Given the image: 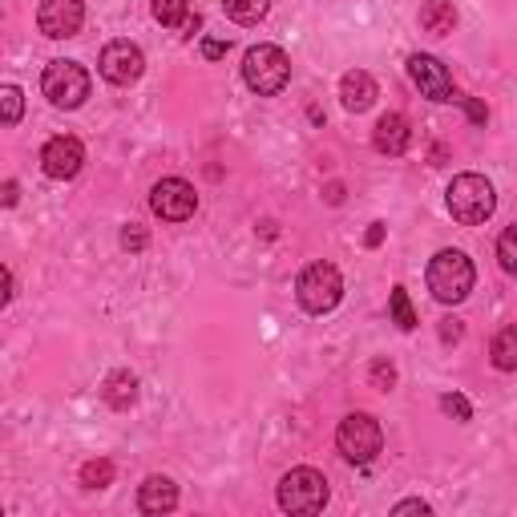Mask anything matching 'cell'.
<instances>
[{
  "mask_svg": "<svg viewBox=\"0 0 517 517\" xmlns=\"http://www.w3.org/2000/svg\"><path fill=\"white\" fill-rule=\"evenodd\" d=\"M81 485L85 489H106V485H114V461H85L81 465Z\"/></svg>",
  "mask_w": 517,
  "mask_h": 517,
  "instance_id": "obj_23",
  "label": "cell"
},
{
  "mask_svg": "<svg viewBox=\"0 0 517 517\" xmlns=\"http://www.w3.org/2000/svg\"><path fill=\"white\" fill-rule=\"evenodd\" d=\"M243 81L259 93V97H275L283 93V85L291 81V57L279 45H255L243 57Z\"/></svg>",
  "mask_w": 517,
  "mask_h": 517,
  "instance_id": "obj_5",
  "label": "cell"
},
{
  "mask_svg": "<svg viewBox=\"0 0 517 517\" xmlns=\"http://www.w3.org/2000/svg\"><path fill=\"white\" fill-rule=\"evenodd\" d=\"M271 9V0H223V13L235 21V25H259Z\"/></svg>",
  "mask_w": 517,
  "mask_h": 517,
  "instance_id": "obj_19",
  "label": "cell"
},
{
  "mask_svg": "<svg viewBox=\"0 0 517 517\" xmlns=\"http://www.w3.org/2000/svg\"><path fill=\"white\" fill-rule=\"evenodd\" d=\"M392 384H396V368H392L388 360H376V364H372V388L392 392Z\"/></svg>",
  "mask_w": 517,
  "mask_h": 517,
  "instance_id": "obj_26",
  "label": "cell"
},
{
  "mask_svg": "<svg viewBox=\"0 0 517 517\" xmlns=\"http://www.w3.org/2000/svg\"><path fill=\"white\" fill-rule=\"evenodd\" d=\"M497 259H501V271H505V275H517V223L501 231V239H497Z\"/></svg>",
  "mask_w": 517,
  "mask_h": 517,
  "instance_id": "obj_24",
  "label": "cell"
},
{
  "mask_svg": "<svg viewBox=\"0 0 517 517\" xmlns=\"http://www.w3.org/2000/svg\"><path fill=\"white\" fill-rule=\"evenodd\" d=\"M421 29L433 33V37H449L457 29V5H453V0H425Z\"/></svg>",
  "mask_w": 517,
  "mask_h": 517,
  "instance_id": "obj_16",
  "label": "cell"
},
{
  "mask_svg": "<svg viewBox=\"0 0 517 517\" xmlns=\"http://www.w3.org/2000/svg\"><path fill=\"white\" fill-rule=\"evenodd\" d=\"M81 162H85V146H81L77 138H69V134L49 138V142H45V150H41V166H45V174H49V178H57V182L77 178Z\"/></svg>",
  "mask_w": 517,
  "mask_h": 517,
  "instance_id": "obj_12",
  "label": "cell"
},
{
  "mask_svg": "<svg viewBox=\"0 0 517 517\" xmlns=\"http://www.w3.org/2000/svg\"><path fill=\"white\" fill-rule=\"evenodd\" d=\"M154 21L166 25V29H186L190 0H154Z\"/></svg>",
  "mask_w": 517,
  "mask_h": 517,
  "instance_id": "obj_20",
  "label": "cell"
},
{
  "mask_svg": "<svg viewBox=\"0 0 517 517\" xmlns=\"http://www.w3.org/2000/svg\"><path fill=\"white\" fill-rule=\"evenodd\" d=\"M328 505V477L312 465H299L291 473H283L279 481V509L295 513V517H312Z\"/></svg>",
  "mask_w": 517,
  "mask_h": 517,
  "instance_id": "obj_2",
  "label": "cell"
},
{
  "mask_svg": "<svg viewBox=\"0 0 517 517\" xmlns=\"http://www.w3.org/2000/svg\"><path fill=\"white\" fill-rule=\"evenodd\" d=\"M295 295H299V307L303 312H312V316H328L332 307L344 299V275L336 263H312V267H303L299 283H295Z\"/></svg>",
  "mask_w": 517,
  "mask_h": 517,
  "instance_id": "obj_4",
  "label": "cell"
},
{
  "mask_svg": "<svg viewBox=\"0 0 517 517\" xmlns=\"http://www.w3.org/2000/svg\"><path fill=\"white\" fill-rule=\"evenodd\" d=\"M97 69L110 85H134L146 73V57H142V49L134 41H110L106 49H101Z\"/></svg>",
  "mask_w": 517,
  "mask_h": 517,
  "instance_id": "obj_9",
  "label": "cell"
},
{
  "mask_svg": "<svg viewBox=\"0 0 517 517\" xmlns=\"http://www.w3.org/2000/svg\"><path fill=\"white\" fill-rule=\"evenodd\" d=\"M380 239H384V223H372V231H368V247H380Z\"/></svg>",
  "mask_w": 517,
  "mask_h": 517,
  "instance_id": "obj_32",
  "label": "cell"
},
{
  "mask_svg": "<svg viewBox=\"0 0 517 517\" xmlns=\"http://www.w3.org/2000/svg\"><path fill=\"white\" fill-rule=\"evenodd\" d=\"M85 25V0H41V13H37V29L53 41L77 37Z\"/></svg>",
  "mask_w": 517,
  "mask_h": 517,
  "instance_id": "obj_11",
  "label": "cell"
},
{
  "mask_svg": "<svg viewBox=\"0 0 517 517\" xmlns=\"http://www.w3.org/2000/svg\"><path fill=\"white\" fill-rule=\"evenodd\" d=\"M101 396H106L110 408L126 412V408L138 400V376H134V372H114V376L106 380V388H101Z\"/></svg>",
  "mask_w": 517,
  "mask_h": 517,
  "instance_id": "obj_17",
  "label": "cell"
},
{
  "mask_svg": "<svg viewBox=\"0 0 517 517\" xmlns=\"http://www.w3.org/2000/svg\"><path fill=\"white\" fill-rule=\"evenodd\" d=\"M408 77H412V85L421 89V97H429V101H457L453 77L433 53H412L408 57Z\"/></svg>",
  "mask_w": 517,
  "mask_h": 517,
  "instance_id": "obj_10",
  "label": "cell"
},
{
  "mask_svg": "<svg viewBox=\"0 0 517 517\" xmlns=\"http://www.w3.org/2000/svg\"><path fill=\"white\" fill-rule=\"evenodd\" d=\"M473 259L465 251H437L433 263H429V291L437 303H461L469 291H473Z\"/></svg>",
  "mask_w": 517,
  "mask_h": 517,
  "instance_id": "obj_3",
  "label": "cell"
},
{
  "mask_svg": "<svg viewBox=\"0 0 517 517\" xmlns=\"http://www.w3.org/2000/svg\"><path fill=\"white\" fill-rule=\"evenodd\" d=\"M445 202H449V215L461 227H481L497 211V194H493V182L485 174H457L449 182Z\"/></svg>",
  "mask_w": 517,
  "mask_h": 517,
  "instance_id": "obj_1",
  "label": "cell"
},
{
  "mask_svg": "<svg viewBox=\"0 0 517 517\" xmlns=\"http://www.w3.org/2000/svg\"><path fill=\"white\" fill-rule=\"evenodd\" d=\"M489 356H493V368H501V372H517V324H509V328H501V332L493 336Z\"/></svg>",
  "mask_w": 517,
  "mask_h": 517,
  "instance_id": "obj_18",
  "label": "cell"
},
{
  "mask_svg": "<svg viewBox=\"0 0 517 517\" xmlns=\"http://www.w3.org/2000/svg\"><path fill=\"white\" fill-rule=\"evenodd\" d=\"M457 101L469 110V118H473V122H485V118H489V114H485V106H477V101H469V97H461V93H457Z\"/></svg>",
  "mask_w": 517,
  "mask_h": 517,
  "instance_id": "obj_31",
  "label": "cell"
},
{
  "mask_svg": "<svg viewBox=\"0 0 517 517\" xmlns=\"http://www.w3.org/2000/svg\"><path fill=\"white\" fill-rule=\"evenodd\" d=\"M21 114H25V93L17 85H5V89H0V126L13 130L21 122Z\"/></svg>",
  "mask_w": 517,
  "mask_h": 517,
  "instance_id": "obj_21",
  "label": "cell"
},
{
  "mask_svg": "<svg viewBox=\"0 0 517 517\" xmlns=\"http://www.w3.org/2000/svg\"><path fill=\"white\" fill-rule=\"evenodd\" d=\"M150 211L162 223H186L198 211V194H194V186L186 178H162L150 190Z\"/></svg>",
  "mask_w": 517,
  "mask_h": 517,
  "instance_id": "obj_8",
  "label": "cell"
},
{
  "mask_svg": "<svg viewBox=\"0 0 517 517\" xmlns=\"http://www.w3.org/2000/svg\"><path fill=\"white\" fill-rule=\"evenodd\" d=\"M388 307H392V320H396L400 332H412V328H417V312H412V303H408V291H404V287H392Z\"/></svg>",
  "mask_w": 517,
  "mask_h": 517,
  "instance_id": "obj_22",
  "label": "cell"
},
{
  "mask_svg": "<svg viewBox=\"0 0 517 517\" xmlns=\"http://www.w3.org/2000/svg\"><path fill=\"white\" fill-rule=\"evenodd\" d=\"M340 198H344V186H340V182H332V186H328V202H340Z\"/></svg>",
  "mask_w": 517,
  "mask_h": 517,
  "instance_id": "obj_35",
  "label": "cell"
},
{
  "mask_svg": "<svg viewBox=\"0 0 517 517\" xmlns=\"http://www.w3.org/2000/svg\"><path fill=\"white\" fill-rule=\"evenodd\" d=\"M372 146H376V154H384V158H400V154L412 146V126H408V118H404V114H384V118L376 122V130H372Z\"/></svg>",
  "mask_w": 517,
  "mask_h": 517,
  "instance_id": "obj_13",
  "label": "cell"
},
{
  "mask_svg": "<svg viewBox=\"0 0 517 517\" xmlns=\"http://www.w3.org/2000/svg\"><path fill=\"white\" fill-rule=\"evenodd\" d=\"M227 49H231L227 41H202V57H206V61H219V57H227Z\"/></svg>",
  "mask_w": 517,
  "mask_h": 517,
  "instance_id": "obj_29",
  "label": "cell"
},
{
  "mask_svg": "<svg viewBox=\"0 0 517 517\" xmlns=\"http://www.w3.org/2000/svg\"><path fill=\"white\" fill-rule=\"evenodd\" d=\"M441 408L449 412L453 421H461V425H465V421H473V404H469L461 392H449V396H441Z\"/></svg>",
  "mask_w": 517,
  "mask_h": 517,
  "instance_id": "obj_25",
  "label": "cell"
},
{
  "mask_svg": "<svg viewBox=\"0 0 517 517\" xmlns=\"http://www.w3.org/2000/svg\"><path fill=\"white\" fill-rule=\"evenodd\" d=\"M376 77L372 73H364V69H352V73H344V81H340V101H344V110L348 114H364V110H372V101H376Z\"/></svg>",
  "mask_w": 517,
  "mask_h": 517,
  "instance_id": "obj_15",
  "label": "cell"
},
{
  "mask_svg": "<svg viewBox=\"0 0 517 517\" xmlns=\"http://www.w3.org/2000/svg\"><path fill=\"white\" fill-rule=\"evenodd\" d=\"M5 206H17V182L13 178L5 182Z\"/></svg>",
  "mask_w": 517,
  "mask_h": 517,
  "instance_id": "obj_33",
  "label": "cell"
},
{
  "mask_svg": "<svg viewBox=\"0 0 517 517\" xmlns=\"http://www.w3.org/2000/svg\"><path fill=\"white\" fill-rule=\"evenodd\" d=\"M0 303H13V271L5 267V299H0Z\"/></svg>",
  "mask_w": 517,
  "mask_h": 517,
  "instance_id": "obj_34",
  "label": "cell"
},
{
  "mask_svg": "<svg viewBox=\"0 0 517 517\" xmlns=\"http://www.w3.org/2000/svg\"><path fill=\"white\" fill-rule=\"evenodd\" d=\"M138 509L150 513V517H162V513H174L178 509V485L170 477H146L142 489H138Z\"/></svg>",
  "mask_w": 517,
  "mask_h": 517,
  "instance_id": "obj_14",
  "label": "cell"
},
{
  "mask_svg": "<svg viewBox=\"0 0 517 517\" xmlns=\"http://www.w3.org/2000/svg\"><path fill=\"white\" fill-rule=\"evenodd\" d=\"M392 513H396V517H404V513H421V517H425V513H433V509H429V501L412 497V501H400V505H392Z\"/></svg>",
  "mask_w": 517,
  "mask_h": 517,
  "instance_id": "obj_28",
  "label": "cell"
},
{
  "mask_svg": "<svg viewBox=\"0 0 517 517\" xmlns=\"http://www.w3.org/2000/svg\"><path fill=\"white\" fill-rule=\"evenodd\" d=\"M41 93L53 101L57 110H77L89 97V73L77 61H49L41 77Z\"/></svg>",
  "mask_w": 517,
  "mask_h": 517,
  "instance_id": "obj_7",
  "label": "cell"
},
{
  "mask_svg": "<svg viewBox=\"0 0 517 517\" xmlns=\"http://www.w3.org/2000/svg\"><path fill=\"white\" fill-rule=\"evenodd\" d=\"M336 445L340 453L352 461V465H372L384 449V433H380V421L368 417V412H348L336 429Z\"/></svg>",
  "mask_w": 517,
  "mask_h": 517,
  "instance_id": "obj_6",
  "label": "cell"
},
{
  "mask_svg": "<svg viewBox=\"0 0 517 517\" xmlns=\"http://www.w3.org/2000/svg\"><path fill=\"white\" fill-rule=\"evenodd\" d=\"M441 340L445 344H457L461 340V320H441Z\"/></svg>",
  "mask_w": 517,
  "mask_h": 517,
  "instance_id": "obj_30",
  "label": "cell"
},
{
  "mask_svg": "<svg viewBox=\"0 0 517 517\" xmlns=\"http://www.w3.org/2000/svg\"><path fill=\"white\" fill-rule=\"evenodd\" d=\"M146 243H150V235H146L138 223H130V227L122 231V247H126V251H146Z\"/></svg>",
  "mask_w": 517,
  "mask_h": 517,
  "instance_id": "obj_27",
  "label": "cell"
}]
</instances>
